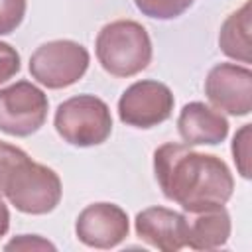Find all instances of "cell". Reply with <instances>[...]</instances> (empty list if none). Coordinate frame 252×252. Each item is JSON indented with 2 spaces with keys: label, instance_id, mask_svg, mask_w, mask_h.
I'll use <instances>...</instances> for the list:
<instances>
[{
  "label": "cell",
  "instance_id": "obj_3",
  "mask_svg": "<svg viewBox=\"0 0 252 252\" xmlns=\"http://www.w3.org/2000/svg\"><path fill=\"white\" fill-rule=\"evenodd\" d=\"M53 124L67 144L79 148L98 146L112 132L110 108L94 94H77L63 100L55 110Z\"/></svg>",
  "mask_w": 252,
  "mask_h": 252
},
{
  "label": "cell",
  "instance_id": "obj_8",
  "mask_svg": "<svg viewBox=\"0 0 252 252\" xmlns=\"http://www.w3.org/2000/svg\"><path fill=\"white\" fill-rule=\"evenodd\" d=\"M205 94L215 108L246 116L252 110V71L248 65L219 63L205 79Z\"/></svg>",
  "mask_w": 252,
  "mask_h": 252
},
{
  "label": "cell",
  "instance_id": "obj_19",
  "mask_svg": "<svg viewBox=\"0 0 252 252\" xmlns=\"http://www.w3.org/2000/svg\"><path fill=\"white\" fill-rule=\"evenodd\" d=\"M6 250H39V248H49V250H55V246L51 244V242H47V240H43V238H39V236H35V234H22V236H18V238H14L12 242H8L6 246H4Z\"/></svg>",
  "mask_w": 252,
  "mask_h": 252
},
{
  "label": "cell",
  "instance_id": "obj_12",
  "mask_svg": "<svg viewBox=\"0 0 252 252\" xmlns=\"http://www.w3.org/2000/svg\"><path fill=\"white\" fill-rule=\"evenodd\" d=\"M185 246L193 250H215L226 244L230 236V215L224 205L189 213Z\"/></svg>",
  "mask_w": 252,
  "mask_h": 252
},
{
  "label": "cell",
  "instance_id": "obj_10",
  "mask_svg": "<svg viewBox=\"0 0 252 252\" xmlns=\"http://www.w3.org/2000/svg\"><path fill=\"white\" fill-rule=\"evenodd\" d=\"M134 228L140 240L163 252H177L185 246L187 219L165 207H148L136 215Z\"/></svg>",
  "mask_w": 252,
  "mask_h": 252
},
{
  "label": "cell",
  "instance_id": "obj_2",
  "mask_svg": "<svg viewBox=\"0 0 252 252\" xmlns=\"http://www.w3.org/2000/svg\"><path fill=\"white\" fill-rule=\"evenodd\" d=\"M94 51L106 73L114 77H132L150 65L152 39L142 24L134 20H116L98 32Z\"/></svg>",
  "mask_w": 252,
  "mask_h": 252
},
{
  "label": "cell",
  "instance_id": "obj_18",
  "mask_svg": "<svg viewBox=\"0 0 252 252\" xmlns=\"http://www.w3.org/2000/svg\"><path fill=\"white\" fill-rule=\"evenodd\" d=\"M20 71V53L6 41H0V85Z\"/></svg>",
  "mask_w": 252,
  "mask_h": 252
},
{
  "label": "cell",
  "instance_id": "obj_13",
  "mask_svg": "<svg viewBox=\"0 0 252 252\" xmlns=\"http://www.w3.org/2000/svg\"><path fill=\"white\" fill-rule=\"evenodd\" d=\"M250 16L252 14H250V0H248L242 4V8H238L224 20V24L220 26V33H219L220 51L226 57L236 59L246 65L252 61V43H250L252 20Z\"/></svg>",
  "mask_w": 252,
  "mask_h": 252
},
{
  "label": "cell",
  "instance_id": "obj_14",
  "mask_svg": "<svg viewBox=\"0 0 252 252\" xmlns=\"http://www.w3.org/2000/svg\"><path fill=\"white\" fill-rule=\"evenodd\" d=\"M136 8L156 20H173L191 8L193 0H134Z\"/></svg>",
  "mask_w": 252,
  "mask_h": 252
},
{
  "label": "cell",
  "instance_id": "obj_17",
  "mask_svg": "<svg viewBox=\"0 0 252 252\" xmlns=\"http://www.w3.org/2000/svg\"><path fill=\"white\" fill-rule=\"evenodd\" d=\"M26 16V0H0V35L12 33Z\"/></svg>",
  "mask_w": 252,
  "mask_h": 252
},
{
  "label": "cell",
  "instance_id": "obj_16",
  "mask_svg": "<svg viewBox=\"0 0 252 252\" xmlns=\"http://www.w3.org/2000/svg\"><path fill=\"white\" fill-rule=\"evenodd\" d=\"M28 158V154L8 142H0V195H4L6 183L14 169Z\"/></svg>",
  "mask_w": 252,
  "mask_h": 252
},
{
  "label": "cell",
  "instance_id": "obj_20",
  "mask_svg": "<svg viewBox=\"0 0 252 252\" xmlns=\"http://www.w3.org/2000/svg\"><path fill=\"white\" fill-rule=\"evenodd\" d=\"M8 228H10V211L0 197V238L8 232Z\"/></svg>",
  "mask_w": 252,
  "mask_h": 252
},
{
  "label": "cell",
  "instance_id": "obj_4",
  "mask_svg": "<svg viewBox=\"0 0 252 252\" xmlns=\"http://www.w3.org/2000/svg\"><path fill=\"white\" fill-rule=\"evenodd\" d=\"M61 179L59 175L28 156L10 175L4 195L10 205L26 215H47L61 201Z\"/></svg>",
  "mask_w": 252,
  "mask_h": 252
},
{
  "label": "cell",
  "instance_id": "obj_11",
  "mask_svg": "<svg viewBox=\"0 0 252 252\" xmlns=\"http://www.w3.org/2000/svg\"><path fill=\"white\" fill-rule=\"evenodd\" d=\"M179 136L187 146H215L228 136V120L205 102H189L177 118Z\"/></svg>",
  "mask_w": 252,
  "mask_h": 252
},
{
  "label": "cell",
  "instance_id": "obj_6",
  "mask_svg": "<svg viewBox=\"0 0 252 252\" xmlns=\"http://www.w3.org/2000/svg\"><path fill=\"white\" fill-rule=\"evenodd\" d=\"M47 108V94L30 81L0 89V130L16 138L32 136L45 124Z\"/></svg>",
  "mask_w": 252,
  "mask_h": 252
},
{
  "label": "cell",
  "instance_id": "obj_5",
  "mask_svg": "<svg viewBox=\"0 0 252 252\" xmlns=\"http://www.w3.org/2000/svg\"><path fill=\"white\" fill-rule=\"evenodd\" d=\"M89 51L73 39H55L39 45L30 57L32 77L47 89L75 85L89 69Z\"/></svg>",
  "mask_w": 252,
  "mask_h": 252
},
{
  "label": "cell",
  "instance_id": "obj_15",
  "mask_svg": "<svg viewBox=\"0 0 252 252\" xmlns=\"http://www.w3.org/2000/svg\"><path fill=\"white\" fill-rule=\"evenodd\" d=\"M232 158L238 167V173L244 179H250V124H244L232 140Z\"/></svg>",
  "mask_w": 252,
  "mask_h": 252
},
{
  "label": "cell",
  "instance_id": "obj_9",
  "mask_svg": "<svg viewBox=\"0 0 252 252\" xmlns=\"http://www.w3.org/2000/svg\"><path fill=\"white\" fill-rule=\"evenodd\" d=\"M128 215L114 203H93L85 207L75 222L77 238L91 248L108 250L128 236Z\"/></svg>",
  "mask_w": 252,
  "mask_h": 252
},
{
  "label": "cell",
  "instance_id": "obj_7",
  "mask_svg": "<svg viewBox=\"0 0 252 252\" xmlns=\"http://www.w3.org/2000/svg\"><path fill=\"white\" fill-rule=\"evenodd\" d=\"M173 93L159 81H136L118 100V116L126 126L154 128L165 122L173 112Z\"/></svg>",
  "mask_w": 252,
  "mask_h": 252
},
{
  "label": "cell",
  "instance_id": "obj_1",
  "mask_svg": "<svg viewBox=\"0 0 252 252\" xmlns=\"http://www.w3.org/2000/svg\"><path fill=\"white\" fill-rule=\"evenodd\" d=\"M154 173L165 199L187 213L224 205L234 189L232 173L219 156L177 142H167L154 152Z\"/></svg>",
  "mask_w": 252,
  "mask_h": 252
}]
</instances>
